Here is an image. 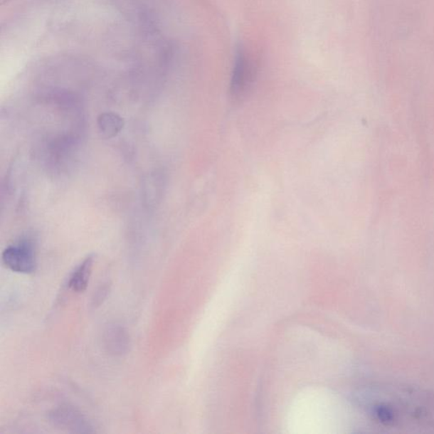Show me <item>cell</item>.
Returning a JSON list of instances; mask_svg holds the SVG:
<instances>
[{
    "instance_id": "cell-1",
    "label": "cell",
    "mask_w": 434,
    "mask_h": 434,
    "mask_svg": "<svg viewBox=\"0 0 434 434\" xmlns=\"http://www.w3.org/2000/svg\"><path fill=\"white\" fill-rule=\"evenodd\" d=\"M257 73L255 61L243 46L234 55L230 95L234 102L245 100L255 83Z\"/></svg>"
},
{
    "instance_id": "cell-2",
    "label": "cell",
    "mask_w": 434,
    "mask_h": 434,
    "mask_svg": "<svg viewBox=\"0 0 434 434\" xmlns=\"http://www.w3.org/2000/svg\"><path fill=\"white\" fill-rule=\"evenodd\" d=\"M2 263L13 272L32 274L37 269L36 248L28 238L9 245L2 253Z\"/></svg>"
},
{
    "instance_id": "cell-3",
    "label": "cell",
    "mask_w": 434,
    "mask_h": 434,
    "mask_svg": "<svg viewBox=\"0 0 434 434\" xmlns=\"http://www.w3.org/2000/svg\"><path fill=\"white\" fill-rule=\"evenodd\" d=\"M48 420L55 427L78 433H95L94 427L81 411L69 405H62L53 409Z\"/></svg>"
},
{
    "instance_id": "cell-4",
    "label": "cell",
    "mask_w": 434,
    "mask_h": 434,
    "mask_svg": "<svg viewBox=\"0 0 434 434\" xmlns=\"http://www.w3.org/2000/svg\"><path fill=\"white\" fill-rule=\"evenodd\" d=\"M102 344L110 356L122 357L130 351V334L125 327L119 323H108L102 334Z\"/></svg>"
},
{
    "instance_id": "cell-5",
    "label": "cell",
    "mask_w": 434,
    "mask_h": 434,
    "mask_svg": "<svg viewBox=\"0 0 434 434\" xmlns=\"http://www.w3.org/2000/svg\"><path fill=\"white\" fill-rule=\"evenodd\" d=\"M95 256L90 255L80 263L69 277L68 287L75 293H83L87 290L94 269Z\"/></svg>"
},
{
    "instance_id": "cell-6",
    "label": "cell",
    "mask_w": 434,
    "mask_h": 434,
    "mask_svg": "<svg viewBox=\"0 0 434 434\" xmlns=\"http://www.w3.org/2000/svg\"><path fill=\"white\" fill-rule=\"evenodd\" d=\"M98 127L105 139H112L123 129L124 120L116 113L105 112L98 117Z\"/></svg>"
},
{
    "instance_id": "cell-7",
    "label": "cell",
    "mask_w": 434,
    "mask_h": 434,
    "mask_svg": "<svg viewBox=\"0 0 434 434\" xmlns=\"http://www.w3.org/2000/svg\"><path fill=\"white\" fill-rule=\"evenodd\" d=\"M110 287H112L110 283L104 282L103 285H101L98 289L96 290L94 295L92 297L91 307L92 308H98L104 304L110 294Z\"/></svg>"
}]
</instances>
